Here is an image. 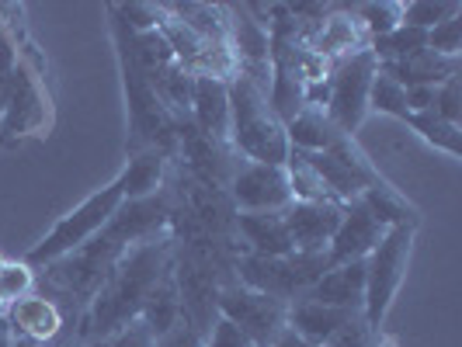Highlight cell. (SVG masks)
I'll return each mask as SVG.
<instances>
[{"label": "cell", "mask_w": 462, "mask_h": 347, "mask_svg": "<svg viewBox=\"0 0 462 347\" xmlns=\"http://www.w3.org/2000/svg\"><path fill=\"white\" fill-rule=\"evenodd\" d=\"M171 212H174V195L171 191L139 198V202H122V208L108 219V226L97 233L94 240H88L73 254L60 257V260H52V264L39 268V271H42V278L49 281L52 292H63L67 299H77L88 306L91 296L97 292V285L112 271V264L133 243L167 233Z\"/></svg>", "instance_id": "1"}, {"label": "cell", "mask_w": 462, "mask_h": 347, "mask_svg": "<svg viewBox=\"0 0 462 347\" xmlns=\"http://www.w3.org/2000/svg\"><path fill=\"white\" fill-rule=\"evenodd\" d=\"M171 260H174V240L167 233L133 243L112 264V271L105 275V281L97 285L91 302L84 306L80 330H77V344L80 347L101 344L105 337H112L122 326L139 320V313H143V306L150 299L153 285L171 268Z\"/></svg>", "instance_id": "2"}, {"label": "cell", "mask_w": 462, "mask_h": 347, "mask_svg": "<svg viewBox=\"0 0 462 347\" xmlns=\"http://www.w3.org/2000/svg\"><path fill=\"white\" fill-rule=\"evenodd\" d=\"M230 146L247 163L268 167H285L292 150L285 125L268 105V91H261L254 80L240 73L230 80Z\"/></svg>", "instance_id": "3"}, {"label": "cell", "mask_w": 462, "mask_h": 347, "mask_svg": "<svg viewBox=\"0 0 462 347\" xmlns=\"http://www.w3.org/2000/svg\"><path fill=\"white\" fill-rule=\"evenodd\" d=\"M122 185L112 181V185L97 187L94 195H88L84 202L77 208H69L67 215L52 226V230L24 254V264H32V268H46L52 260H60V257L73 254L77 247H84L88 240H94L97 233L108 226V219L116 215L118 208H122Z\"/></svg>", "instance_id": "4"}, {"label": "cell", "mask_w": 462, "mask_h": 347, "mask_svg": "<svg viewBox=\"0 0 462 347\" xmlns=\"http://www.w3.org/2000/svg\"><path fill=\"white\" fill-rule=\"evenodd\" d=\"M414 233L417 226H393L383 233V240L375 243V251L365 257V302H362V316L365 324L379 326L386 324L393 299L407 278L411 254H414Z\"/></svg>", "instance_id": "5"}, {"label": "cell", "mask_w": 462, "mask_h": 347, "mask_svg": "<svg viewBox=\"0 0 462 347\" xmlns=\"http://www.w3.org/2000/svg\"><path fill=\"white\" fill-rule=\"evenodd\" d=\"M327 271V254H289V257H257V254H240L233 260V281L275 296L282 302H292L306 296L317 278Z\"/></svg>", "instance_id": "6"}, {"label": "cell", "mask_w": 462, "mask_h": 347, "mask_svg": "<svg viewBox=\"0 0 462 347\" xmlns=\"http://www.w3.org/2000/svg\"><path fill=\"white\" fill-rule=\"evenodd\" d=\"M42 125H49L46 87L42 77L22 59L0 80V146H14Z\"/></svg>", "instance_id": "7"}, {"label": "cell", "mask_w": 462, "mask_h": 347, "mask_svg": "<svg viewBox=\"0 0 462 347\" xmlns=\"http://www.w3.org/2000/svg\"><path fill=\"white\" fill-rule=\"evenodd\" d=\"M379 73V59L369 49L337 59L334 73H330V97H327V118L337 125L341 136H351L362 129V122L369 118V91L372 80Z\"/></svg>", "instance_id": "8"}, {"label": "cell", "mask_w": 462, "mask_h": 347, "mask_svg": "<svg viewBox=\"0 0 462 347\" xmlns=\"http://www.w3.org/2000/svg\"><path fill=\"white\" fill-rule=\"evenodd\" d=\"M216 316L230 320L233 326H240L254 347H268L278 337V330H285V316H289V302L254 292L240 281H226L219 288L216 299Z\"/></svg>", "instance_id": "9"}, {"label": "cell", "mask_w": 462, "mask_h": 347, "mask_svg": "<svg viewBox=\"0 0 462 347\" xmlns=\"http://www.w3.org/2000/svg\"><path fill=\"white\" fill-rule=\"evenodd\" d=\"M306 160L317 170V178L324 181L337 205L358 202V195L372 181H379V170L372 167V160L358 150V142L351 136H341L327 153H306Z\"/></svg>", "instance_id": "10"}, {"label": "cell", "mask_w": 462, "mask_h": 347, "mask_svg": "<svg viewBox=\"0 0 462 347\" xmlns=\"http://www.w3.org/2000/svg\"><path fill=\"white\" fill-rule=\"evenodd\" d=\"M226 195L236 212H285L292 205L285 167H268V163H236Z\"/></svg>", "instance_id": "11"}, {"label": "cell", "mask_w": 462, "mask_h": 347, "mask_svg": "<svg viewBox=\"0 0 462 347\" xmlns=\"http://www.w3.org/2000/svg\"><path fill=\"white\" fill-rule=\"evenodd\" d=\"M341 208L334 202H292L282 212L292 247L300 254H327L330 236L341 226Z\"/></svg>", "instance_id": "12"}, {"label": "cell", "mask_w": 462, "mask_h": 347, "mask_svg": "<svg viewBox=\"0 0 462 347\" xmlns=\"http://www.w3.org/2000/svg\"><path fill=\"white\" fill-rule=\"evenodd\" d=\"M383 226L372 219V212L362 202H347L341 208V226L327 243V268L334 264H351V260H365L375 251V243L383 240Z\"/></svg>", "instance_id": "13"}, {"label": "cell", "mask_w": 462, "mask_h": 347, "mask_svg": "<svg viewBox=\"0 0 462 347\" xmlns=\"http://www.w3.org/2000/svg\"><path fill=\"white\" fill-rule=\"evenodd\" d=\"M4 320H7L11 337L35 341V344H52L63 333V309L46 296H35V292L18 302H7Z\"/></svg>", "instance_id": "14"}, {"label": "cell", "mask_w": 462, "mask_h": 347, "mask_svg": "<svg viewBox=\"0 0 462 347\" xmlns=\"http://www.w3.org/2000/svg\"><path fill=\"white\" fill-rule=\"evenodd\" d=\"M188 118L202 136L230 142V80L195 77Z\"/></svg>", "instance_id": "15"}, {"label": "cell", "mask_w": 462, "mask_h": 347, "mask_svg": "<svg viewBox=\"0 0 462 347\" xmlns=\"http://www.w3.org/2000/svg\"><path fill=\"white\" fill-rule=\"evenodd\" d=\"M236 240H240V254H257V257L296 254L282 212H236Z\"/></svg>", "instance_id": "16"}, {"label": "cell", "mask_w": 462, "mask_h": 347, "mask_svg": "<svg viewBox=\"0 0 462 347\" xmlns=\"http://www.w3.org/2000/svg\"><path fill=\"white\" fill-rule=\"evenodd\" d=\"M362 313H347V309H334V306H324V302L310 299V296H300V299L289 302V316H285V326L306 341L310 347H324L347 320H355Z\"/></svg>", "instance_id": "17"}, {"label": "cell", "mask_w": 462, "mask_h": 347, "mask_svg": "<svg viewBox=\"0 0 462 347\" xmlns=\"http://www.w3.org/2000/svg\"><path fill=\"white\" fill-rule=\"evenodd\" d=\"M306 296L324 302V306H334V309L362 313V302H365V260H351V264L327 268Z\"/></svg>", "instance_id": "18"}, {"label": "cell", "mask_w": 462, "mask_h": 347, "mask_svg": "<svg viewBox=\"0 0 462 347\" xmlns=\"http://www.w3.org/2000/svg\"><path fill=\"white\" fill-rule=\"evenodd\" d=\"M167 178H171V157L161 150H139L129 157L116 181L122 185V198L125 202H139L150 195L167 191Z\"/></svg>", "instance_id": "19"}, {"label": "cell", "mask_w": 462, "mask_h": 347, "mask_svg": "<svg viewBox=\"0 0 462 347\" xmlns=\"http://www.w3.org/2000/svg\"><path fill=\"white\" fill-rule=\"evenodd\" d=\"M386 77H393L400 87H441L445 80L459 77V59H445L431 49H420L407 59L396 63H379Z\"/></svg>", "instance_id": "20"}, {"label": "cell", "mask_w": 462, "mask_h": 347, "mask_svg": "<svg viewBox=\"0 0 462 347\" xmlns=\"http://www.w3.org/2000/svg\"><path fill=\"white\" fill-rule=\"evenodd\" d=\"M285 136H289V146L300 150V153H327L341 139V132L327 118L324 108L306 105L302 112H296V115L285 122Z\"/></svg>", "instance_id": "21"}, {"label": "cell", "mask_w": 462, "mask_h": 347, "mask_svg": "<svg viewBox=\"0 0 462 347\" xmlns=\"http://www.w3.org/2000/svg\"><path fill=\"white\" fill-rule=\"evenodd\" d=\"M358 202L369 208L372 219L383 226V230H393V226H417V208L396 191L390 181H372L362 195H358Z\"/></svg>", "instance_id": "22"}, {"label": "cell", "mask_w": 462, "mask_h": 347, "mask_svg": "<svg viewBox=\"0 0 462 347\" xmlns=\"http://www.w3.org/2000/svg\"><path fill=\"white\" fill-rule=\"evenodd\" d=\"M139 320L150 326V333H153L157 341L167 337L174 326L181 324V296H178V281H174V271H171V268H167L161 281L153 285V292H150V299L143 306Z\"/></svg>", "instance_id": "23"}, {"label": "cell", "mask_w": 462, "mask_h": 347, "mask_svg": "<svg viewBox=\"0 0 462 347\" xmlns=\"http://www.w3.org/2000/svg\"><path fill=\"white\" fill-rule=\"evenodd\" d=\"M163 7H167L171 18L188 24L195 35H202L208 42H226V35H230V11H226V4L188 0V4H163Z\"/></svg>", "instance_id": "24"}, {"label": "cell", "mask_w": 462, "mask_h": 347, "mask_svg": "<svg viewBox=\"0 0 462 347\" xmlns=\"http://www.w3.org/2000/svg\"><path fill=\"white\" fill-rule=\"evenodd\" d=\"M407 122L414 125L420 136L428 139L435 150H445L448 157H459L462 153V132L459 125H448V122H441L435 112H420V115H407Z\"/></svg>", "instance_id": "25"}, {"label": "cell", "mask_w": 462, "mask_h": 347, "mask_svg": "<svg viewBox=\"0 0 462 347\" xmlns=\"http://www.w3.org/2000/svg\"><path fill=\"white\" fill-rule=\"evenodd\" d=\"M456 14H462L459 0H411V4H403V24L420 28V32H431L435 24L448 22Z\"/></svg>", "instance_id": "26"}, {"label": "cell", "mask_w": 462, "mask_h": 347, "mask_svg": "<svg viewBox=\"0 0 462 347\" xmlns=\"http://www.w3.org/2000/svg\"><path fill=\"white\" fill-rule=\"evenodd\" d=\"M369 112H375V115H393L407 122V87H400L393 77H386L379 69L369 91Z\"/></svg>", "instance_id": "27"}, {"label": "cell", "mask_w": 462, "mask_h": 347, "mask_svg": "<svg viewBox=\"0 0 462 347\" xmlns=\"http://www.w3.org/2000/svg\"><path fill=\"white\" fill-rule=\"evenodd\" d=\"M355 14H358V22H362V28H365V35H369V42H372V39L390 35L396 24H403V4H396V0L358 4Z\"/></svg>", "instance_id": "28"}, {"label": "cell", "mask_w": 462, "mask_h": 347, "mask_svg": "<svg viewBox=\"0 0 462 347\" xmlns=\"http://www.w3.org/2000/svg\"><path fill=\"white\" fill-rule=\"evenodd\" d=\"M112 18L125 24L133 35H143V32H157L167 18V7L163 4H143V0H133V4H112L108 7Z\"/></svg>", "instance_id": "29"}, {"label": "cell", "mask_w": 462, "mask_h": 347, "mask_svg": "<svg viewBox=\"0 0 462 347\" xmlns=\"http://www.w3.org/2000/svg\"><path fill=\"white\" fill-rule=\"evenodd\" d=\"M35 268L32 264H24V260H7L4 264V271H0V302L7 306V302H18L24 296H32L35 292Z\"/></svg>", "instance_id": "30"}, {"label": "cell", "mask_w": 462, "mask_h": 347, "mask_svg": "<svg viewBox=\"0 0 462 347\" xmlns=\"http://www.w3.org/2000/svg\"><path fill=\"white\" fill-rule=\"evenodd\" d=\"M379 341H383V330L365 324V316H355L324 347H379Z\"/></svg>", "instance_id": "31"}, {"label": "cell", "mask_w": 462, "mask_h": 347, "mask_svg": "<svg viewBox=\"0 0 462 347\" xmlns=\"http://www.w3.org/2000/svg\"><path fill=\"white\" fill-rule=\"evenodd\" d=\"M428 49H431V52H439V56H445V59H459V52H462V14L435 24V28L428 32Z\"/></svg>", "instance_id": "32"}, {"label": "cell", "mask_w": 462, "mask_h": 347, "mask_svg": "<svg viewBox=\"0 0 462 347\" xmlns=\"http://www.w3.org/2000/svg\"><path fill=\"white\" fill-rule=\"evenodd\" d=\"M431 112H435L441 122H448V125H459L462 122V77L445 80L439 91H435V105H431Z\"/></svg>", "instance_id": "33"}, {"label": "cell", "mask_w": 462, "mask_h": 347, "mask_svg": "<svg viewBox=\"0 0 462 347\" xmlns=\"http://www.w3.org/2000/svg\"><path fill=\"white\" fill-rule=\"evenodd\" d=\"M94 347H157V337L150 333V326L143 324V320H133L129 326H122L118 333L105 337L101 344Z\"/></svg>", "instance_id": "34"}, {"label": "cell", "mask_w": 462, "mask_h": 347, "mask_svg": "<svg viewBox=\"0 0 462 347\" xmlns=\"http://www.w3.org/2000/svg\"><path fill=\"white\" fill-rule=\"evenodd\" d=\"M206 347H254V344H251V337L240 326H233L230 320L216 316L212 326L206 330Z\"/></svg>", "instance_id": "35"}, {"label": "cell", "mask_w": 462, "mask_h": 347, "mask_svg": "<svg viewBox=\"0 0 462 347\" xmlns=\"http://www.w3.org/2000/svg\"><path fill=\"white\" fill-rule=\"evenodd\" d=\"M157 347H206V337H202L195 326H188L185 320H181L167 337L157 341Z\"/></svg>", "instance_id": "36"}, {"label": "cell", "mask_w": 462, "mask_h": 347, "mask_svg": "<svg viewBox=\"0 0 462 347\" xmlns=\"http://www.w3.org/2000/svg\"><path fill=\"white\" fill-rule=\"evenodd\" d=\"M435 91H439V87H407V115L431 112V105H435Z\"/></svg>", "instance_id": "37"}, {"label": "cell", "mask_w": 462, "mask_h": 347, "mask_svg": "<svg viewBox=\"0 0 462 347\" xmlns=\"http://www.w3.org/2000/svg\"><path fill=\"white\" fill-rule=\"evenodd\" d=\"M268 347H310V344H306V341H300V337H296V333L285 326V330H278V337Z\"/></svg>", "instance_id": "38"}, {"label": "cell", "mask_w": 462, "mask_h": 347, "mask_svg": "<svg viewBox=\"0 0 462 347\" xmlns=\"http://www.w3.org/2000/svg\"><path fill=\"white\" fill-rule=\"evenodd\" d=\"M0 347H11V330H7V320L0 316Z\"/></svg>", "instance_id": "39"}, {"label": "cell", "mask_w": 462, "mask_h": 347, "mask_svg": "<svg viewBox=\"0 0 462 347\" xmlns=\"http://www.w3.org/2000/svg\"><path fill=\"white\" fill-rule=\"evenodd\" d=\"M11 347H52V344H35V341H22V337H11Z\"/></svg>", "instance_id": "40"}, {"label": "cell", "mask_w": 462, "mask_h": 347, "mask_svg": "<svg viewBox=\"0 0 462 347\" xmlns=\"http://www.w3.org/2000/svg\"><path fill=\"white\" fill-rule=\"evenodd\" d=\"M7 39V28H4V14H0V42Z\"/></svg>", "instance_id": "41"}, {"label": "cell", "mask_w": 462, "mask_h": 347, "mask_svg": "<svg viewBox=\"0 0 462 347\" xmlns=\"http://www.w3.org/2000/svg\"><path fill=\"white\" fill-rule=\"evenodd\" d=\"M379 347H396V344L390 341V337H383V341H379Z\"/></svg>", "instance_id": "42"}, {"label": "cell", "mask_w": 462, "mask_h": 347, "mask_svg": "<svg viewBox=\"0 0 462 347\" xmlns=\"http://www.w3.org/2000/svg\"><path fill=\"white\" fill-rule=\"evenodd\" d=\"M4 264H7V260H4V254H0V271H4Z\"/></svg>", "instance_id": "43"}, {"label": "cell", "mask_w": 462, "mask_h": 347, "mask_svg": "<svg viewBox=\"0 0 462 347\" xmlns=\"http://www.w3.org/2000/svg\"><path fill=\"white\" fill-rule=\"evenodd\" d=\"M0 316H4V302H0Z\"/></svg>", "instance_id": "44"}]
</instances>
